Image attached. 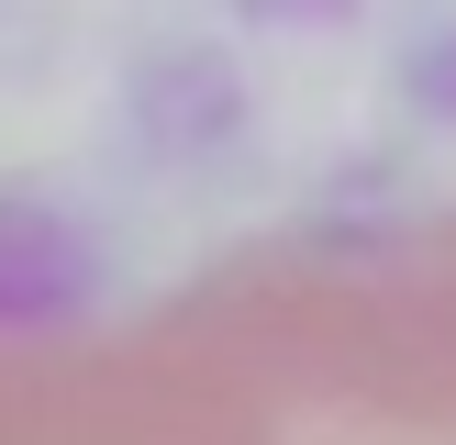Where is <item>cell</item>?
Instances as JSON below:
<instances>
[{
	"label": "cell",
	"instance_id": "6da1fadb",
	"mask_svg": "<svg viewBox=\"0 0 456 445\" xmlns=\"http://www.w3.org/2000/svg\"><path fill=\"white\" fill-rule=\"evenodd\" d=\"M0 445H456V200L256 234L111 323L0 301Z\"/></svg>",
	"mask_w": 456,
	"mask_h": 445
}]
</instances>
